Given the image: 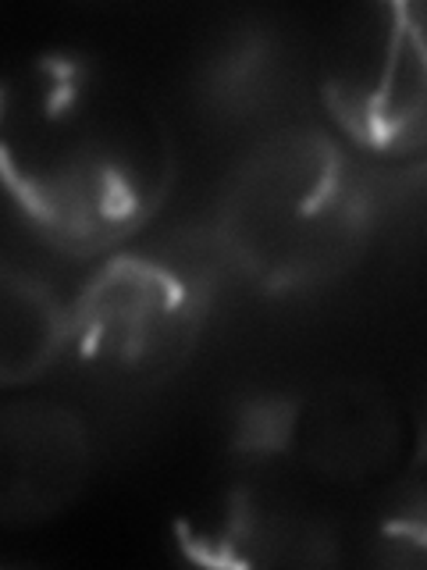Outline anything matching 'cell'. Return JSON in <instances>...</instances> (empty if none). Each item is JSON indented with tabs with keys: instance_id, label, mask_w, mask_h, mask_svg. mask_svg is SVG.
Here are the masks:
<instances>
[{
	"instance_id": "cell-11",
	"label": "cell",
	"mask_w": 427,
	"mask_h": 570,
	"mask_svg": "<svg viewBox=\"0 0 427 570\" xmlns=\"http://www.w3.org/2000/svg\"><path fill=\"white\" fill-rule=\"evenodd\" d=\"M267 65H271V47H267L264 32H242L239 40H231L225 53L210 61L207 89L214 104L239 111V107L254 104V82L257 89L267 82Z\"/></svg>"
},
{
	"instance_id": "cell-7",
	"label": "cell",
	"mask_w": 427,
	"mask_h": 570,
	"mask_svg": "<svg viewBox=\"0 0 427 570\" xmlns=\"http://www.w3.org/2000/svg\"><path fill=\"white\" fill-rule=\"evenodd\" d=\"M178 546L210 567H325L335 539L317 517L296 513L260 489H236L210 528L178 524Z\"/></svg>"
},
{
	"instance_id": "cell-8",
	"label": "cell",
	"mask_w": 427,
	"mask_h": 570,
	"mask_svg": "<svg viewBox=\"0 0 427 570\" xmlns=\"http://www.w3.org/2000/svg\"><path fill=\"white\" fill-rule=\"evenodd\" d=\"M71 346V303L8 261L0 275V379L22 385Z\"/></svg>"
},
{
	"instance_id": "cell-3",
	"label": "cell",
	"mask_w": 427,
	"mask_h": 570,
	"mask_svg": "<svg viewBox=\"0 0 427 570\" xmlns=\"http://www.w3.org/2000/svg\"><path fill=\"white\" fill-rule=\"evenodd\" d=\"M207 311L203 264L115 254L71 303V350L103 382L150 389L186 367Z\"/></svg>"
},
{
	"instance_id": "cell-1",
	"label": "cell",
	"mask_w": 427,
	"mask_h": 570,
	"mask_svg": "<svg viewBox=\"0 0 427 570\" xmlns=\"http://www.w3.org/2000/svg\"><path fill=\"white\" fill-rule=\"evenodd\" d=\"M4 183L29 225L68 257L132 239L175 183L157 100L103 58L47 50L0 82Z\"/></svg>"
},
{
	"instance_id": "cell-9",
	"label": "cell",
	"mask_w": 427,
	"mask_h": 570,
	"mask_svg": "<svg viewBox=\"0 0 427 570\" xmlns=\"http://www.w3.org/2000/svg\"><path fill=\"white\" fill-rule=\"evenodd\" d=\"M388 567H427V468L409 471V478L388 499L374 524V552Z\"/></svg>"
},
{
	"instance_id": "cell-5",
	"label": "cell",
	"mask_w": 427,
	"mask_h": 570,
	"mask_svg": "<svg viewBox=\"0 0 427 570\" xmlns=\"http://www.w3.org/2000/svg\"><path fill=\"white\" fill-rule=\"evenodd\" d=\"M89 478V432L53 400H14L0 410V521L29 528L58 517Z\"/></svg>"
},
{
	"instance_id": "cell-2",
	"label": "cell",
	"mask_w": 427,
	"mask_h": 570,
	"mask_svg": "<svg viewBox=\"0 0 427 570\" xmlns=\"http://www.w3.org/2000/svg\"><path fill=\"white\" fill-rule=\"evenodd\" d=\"M367 171L338 142L289 125L249 150L218 200V243L271 293L314 289L364 257L374 232Z\"/></svg>"
},
{
	"instance_id": "cell-10",
	"label": "cell",
	"mask_w": 427,
	"mask_h": 570,
	"mask_svg": "<svg viewBox=\"0 0 427 570\" xmlns=\"http://www.w3.org/2000/svg\"><path fill=\"white\" fill-rule=\"evenodd\" d=\"M299 403L302 396H292V392H275V396H264L260 392V396H249L246 403H239L236 421H231L228 450L254 460L292 453Z\"/></svg>"
},
{
	"instance_id": "cell-6",
	"label": "cell",
	"mask_w": 427,
	"mask_h": 570,
	"mask_svg": "<svg viewBox=\"0 0 427 570\" xmlns=\"http://www.w3.org/2000/svg\"><path fill=\"white\" fill-rule=\"evenodd\" d=\"M403 450V417L370 379H331L299 403L292 453L317 478L364 485Z\"/></svg>"
},
{
	"instance_id": "cell-12",
	"label": "cell",
	"mask_w": 427,
	"mask_h": 570,
	"mask_svg": "<svg viewBox=\"0 0 427 570\" xmlns=\"http://www.w3.org/2000/svg\"><path fill=\"white\" fill-rule=\"evenodd\" d=\"M417 468H427V417H424V424H420V439H417Z\"/></svg>"
},
{
	"instance_id": "cell-4",
	"label": "cell",
	"mask_w": 427,
	"mask_h": 570,
	"mask_svg": "<svg viewBox=\"0 0 427 570\" xmlns=\"http://www.w3.org/2000/svg\"><path fill=\"white\" fill-rule=\"evenodd\" d=\"M320 100L360 150H427V0H378L342 11L317 65Z\"/></svg>"
}]
</instances>
